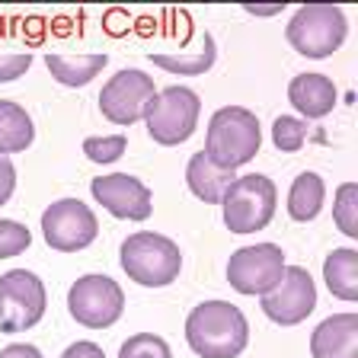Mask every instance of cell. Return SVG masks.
<instances>
[{
	"label": "cell",
	"mask_w": 358,
	"mask_h": 358,
	"mask_svg": "<svg viewBox=\"0 0 358 358\" xmlns=\"http://www.w3.org/2000/svg\"><path fill=\"white\" fill-rule=\"evenodd\" d=\"M186 343L199 358H237L250 343V323L231 301H205L186 317Z\"/></svg>",
	"instance_id": "cell-1"
},
{
	"label": "cell",
	"mask_w": 358,
	"mask_h": 358,
	"mask_svg": "<svg viewBox=\"0 0 358 358\" xmlns=\"http://www.w3.org/2000/svg\"><path fill=\"white\" fill-rule=\"evenodd\" d=\"M259 144H262V128L256 112L243 109V106H221L208 119L205 148L201 150L221 170H237V166L250 164L259 154Z\"/></svg>",
	"instance_id": "cell-2"
},
{
	"label": "cell",
	"mask_w": 358,
	"mask_h": 358,
	"mask_svg": "<svg viewBox=\"0 0 358 358\" xmlns=\"http://www.w3.org/2000/svg\"><path fill=\"white\" fill-rule=\"evenodd\" d=\"M122 268L131 282L144 285V288H164L173 285L182 272V253L170 237L154 231H138L125 237L119 250Z\"/></svg>",
	"instance_id": "cell-3"
},
{
	"label": "cell",
	"mask_w": 358,
	"mask_h": 358,
	"mask_svg": "<svg viewBox=\"0 0 358 358\" xmlns=\"http://www.w3.org/2000/svg\"><path fill=\"white\" fill-rule=\"evenodd\" d=\"M201 99L195 90L173 83V87L157 90L154 99L144 106V125L148 134L164 148H176V144L189 141L199 125Z\"/></svg>",
	"instance_id": "cell-4"
},
{
	"label": "cell",
	"mask_w": 358,
	"mask_h": 358,
	"mask_svg": "<svg viewBox=\"0 0 358 358\" xmlns=\"http://www.w3.org/2000/svg\"><path fill=\"white\" fill-rule=\"evenodd\" d=\"M349 22L336 3H304L288 20L285 38L304 58H329L345 42Z\"/></svg>",
	"instance_id": "cell-5"
},
{
	"label": "cell",
	"mask_w": 358,
	"mask_h": 358,
	"mask_svg": "<svg viewBox=\"0 0 358 358\" xmlns=\"http://www.w3.org/2000/svg\"><path fill=\"white\" fill-rule=\"evenodd\" d=\"M275 182L262 173L237 176L234 186L224 192V224L231 234H259L275 217Z\"/></svg>",
	"instance_id": "cell-6"
},
{
	"label": "cell",
	"mask_w": 358,
	"mask_h": 358,
	"mask_svg": "<svg viewBox=\"0 0 358 358\" xmlns=\"http://www.w3.org/2000/svg\"><path fill=\"white\" fill-rule=\"evenodd\" d=\"M48 291L29 268H10L0 275V329L26 333L45 317Z\"/></svg>",
	"instance_id": "cell-7"
},
{
	"label": "cell",
	"mask_w": 358,
	"mask_h": 358,
	"mask_svg": "<svg viewBox=\"0 0 358 358\" xmlns=\"http://www.w3.org/2000/svg\"><path fill=\"white\" fill-rule=\"evenodd\" d=\"M67 310L80 327L106 329L122 317L125 294L109 275H80L67 291Z\"/></svg>",
	"instance_id": "cell-8"
},
{
	"label": "cell",
	"mask_w": 358,
	"mask_h": 358,
	"mask_svg": "<svg viewBox=\"0 0 358 358\" xmlns=\"http://www.w3.org/2000/svg\"><path fill=\"white\" fill-rule=\"evenodd\" d=\"M99 234L96 215L80 199H58L42 211V237L58 253L87 250Z\"/></svg>",
	"instance_id": "cell-9"
},
{
	"label": "cell",
	"mask_w": 358,
	"mask_h": 358,
	"mask_svg": "<svg viewBox=\"0 0 358 358\" xmlns=\"http://www.w3.org/2000/svg\"><path fill=\"white\" fill-rule=\"evenodd\" d=\"M259 307L278 327H298L317 307V285L304 266H285L282 278L272 291L259 298Z\"/></svg>",
	"instance_id": "cell-10"
},
{
	"label": "cell",
	"mask_w": 358,
	"mask_h": 358,
	"mask_svg": "<svg viewBox=\"0 0 358 358\" xmlns=\"http://www.w3.org/2000/svg\"><path fill=\"white\" fill-rule=\"evenodd\" d=\"M285 272V253L278 243H256V246H243L231 256L227 262V282L237 294H266L278 285Z\"/></svg>",
	"instance_id": "cell-11"
},
{
	"label": "cell",
	"mask_w": 358,
	"mask_h": 358,
	"mask_svg": "<svg viewBox=\"0 0 358 358\" xmlns=\"http://www.w3.org/2000/svg\"><path fill=\"white\" fill-rule=\"evenodd\" d=\"M157 87L154 77L138 71V67H125L119 74H112V80L103 83L99 93V109L112 125H134L138 119H144V106L154 99Z\"/></svg>",
	"instance_id": "cell-12"
},
{
	"label": "cell",
	"mask_w": 358,
	"mask_h": 358,
	"mask_svg": "<svg viewBox=\"0 0 358 358\" xmlns=\"http://www.w3.org/2000/svg\"><path fill=\"white\" fill-rule=\"evenodd\" d=\"M90 192L112 217H122V221H148L150 211H154L150 189L138 176H128V173L96 176L90 182Z\"/></svg>",
	"instance_id": "cell-13"
},
{
	"label": "cell",
	"mask_w": 358,
	"mask_h": 358,
	"mask_svg": "<svg viewBox=\"0 0 358 358\" xmlns=\"http://www.w3.org/2000/svg\"><path fill=\"white\" fill-rule=\"evenodd\" d=\"M313 358H358V313H333L310 336Z\"/></svg>",
	"instance_id": "cell-14"
},
{
	"label": "cell",
	"mask_w": 358,
	"mask_h": 358,
	"mask_svg": "<svg viewBox=\"0 0 358 358\" xmlns=\"http://www.w3.org/2000/svg\"><path fill=\"white\" fill-rule=\"evenodd\" d=\"M288 99L291 106L304 115V119H323L336 109V83L323 74H298L288 83Z\"/></svg>",
	"instance_id": "cell-15"
},
{
	"label": "cell",
	"mask_w": 358,
	"mask_h": 358,
	"mask_svg": "<svg viewBox=\"0 0 358 358\" xmlns=\"http://www.w3.org/2000/svg\"><path fill=\"white\" fill-rule=\"evenodd\" d=\"M234 179H237V170H221L217 164H211V157L205 150H195L189 157V166H186L189 192L195 199H201L205 205H221L224 192L234 186Z\"/></svg>",
	"instance_id": "cell-16"
},
{
	"label": "cell",
	"mask_w": 358,
	"mask_h": 358,
	"mask_svg": "<svg viewBox=\"0 0 358 358\" xmlns=\"http://www.w3.org/2000/svg\"><path fill=\"white\" fill-rule=\"evenodd\" d=\"M323 278L333 298L358 301V250L339 246L323 259Z\"/></svg>",
	"instance_id": "cell-17"
},
{
	"label": "cell",
	"mask_w": 358,
	"mask_h": 358,
	"mask_svg": "<svg viewBox=\"0 0 358 358\" xmlns=\"http://www.w3.org/2000/svg\"><path fill=\"white\" fill-rule=\"evenodd\" d=\"M106 61H109V55H77V58H71V55H45V64H48V71H52V77L58 83H64V87H87L93 77L99 74L106 67Z\"/></svg>",
	"instance_id": "cell-18"
},
{
	"label": "cell",
	"mask_w": 358,
	"mask_h": 358,
	"mask_svg": "<svg viewBox=\"0 0 358 358\" xmlns=\"http://www.w3.org/2000/svg\"><path fill=\"white\" fill-rule=\"evenodd\" d=\"M36 128H32L29 112L13 99H0V154H22L32 144Z\"/></svg>",
	"instance_id": "cell-19"
},
{
	"label": "cell",
	"mask_w": 358,
	"mask_h": 358,
	"mask_svg": "<svg viewBox=\"0 0 358 358\" xmlns=\"http://www.w3.org/2000/svg\"><path fill=\"white\" fill-rule=\"evenodd\" d=\"M323 199H327V186L317 173H298L294 182H291V192H288V215L294 221H313L320 215L323 208Z\"/></svg>",
	"instance_id": "cell-20"
},
{
	"label": "cell",
	"mask_w": 358,
	"mask_h": 358,
	"mask_svg": "<svg viewBox=\"0 0 358 358\" xmlns=\"http://www.w3.org/2000/svg\"><path fill=\"white\" fill-rule=\"evenodd\" d=\"M150 61H154L157 67H164V71H170V74H179V77H199L205 74V71H211V64H215L217 58V48H215V38H211V32H201V42H199V55H179V58H173V55H148Z\"/></svg>",
	"instance_id": "cell-21"
},
{
	"label": "cell",
	"mask_w": 358,
	"mask_h": 358,
	"mask_svg": "<svg viewBox=\"0 0 358 358\" xmlns=\"http://www.w3.org/2000/svg\"><path fill=\"white\" fill-rule=\"evenodd\" d=\"M333 221L345 237H358V182H343L333 195Z\"/></svg>",
	"instance_id": "cell-22"
},
{
	"label": "cell",
	"mask_w": 358,
	"mask_h": 358,
	"mask_svg": "<svg viewBox=\"0 0 358 358\" xmlns=\"http://www.w3.org/2000/svg\"><path fill=\"white\" fill-rule=\"evenodd\" d=\"M119 358H173V352L166 345V339H160V336L138 333V336H128L122 343Z\"/></svg>",
	"instance_id": "cell-23"
},
{
	"label": "cell",
	"mask_w": 358,
	"mask_h": 358,
	"mask_svg": "<svg viewBox=\"0 0 358 358\" xmlns=\"http://www.w3.org/2000/svg\"><path fill=\"white\" fill-rule=\"evenodd\" d=\"M272 141H275V148L285 150V154L301 150L304 141H307V122L294 119V115H282V119H275V125H272Z\"/></svg>",
	"instance_id": "cell-24"
},
{
	"label": "cell",
	"mask_w": 358,
	"mask_h": 358,
	"mask_svg": "<svg viewBox=\"0 0 358 358\" xmlns=\"http://www.w3.org/2000/svg\"><path fill=\"white\" fill-rule=\"evenodd\" d=\"M29 243H32V234H29L26 224L0 217V259H10V256L26 253Z\"/></svg>",
	"instance_id": "cell-25"
},
{
	"label": "cell",
	"mask_w": 358,
	"mask_h": 358,
	"mask_svg": "<svg viewBox=\"0 0 358 358\" xmlns=\"http://www.w3.org/2000/svg\"><path fill=\"white\" fill-rule=\"evenodd\" d=\"M128 148L125 134H109V138H87L83 141V154L93 160V164H115Z\"/></svg>",
	"instance_id": "cell-26"
},
{
	"label": "cell",
	"mask_w": 358,
	"mask_h": 358,
	"mask_svg": "<svg viewBox=\"0 0 358 358\" xmlns=\"http://www.w3.org/2000/svg\"><path fill=\"white\" fill-rule=\"evenodd\" d=\"M32 64V55L29 52H7L0 55V83H10L16 80L20 74H26Z\"/></svg>",
	"instance_id": "cell-27"
},
{
	"label": "cell",
	"mask_w": 358,
	"mask_h": 358,
	"mask_svg": "<svg viewBox=\"0 0 358 358\" xmlns=\"http://www.w3.org/2000/svg\"><path fill=\"white\" fill-rule=\"evenodd\" d=\"M13 189H16V166L10 157L0 154V205H7Z\"/></svg>",
	"instance_id": "cell-28"
},
{
	"label": "cell",
	"mask_w": 358,
	"mask_h": 358,
	"mask_svg": "<svg viewBox=\"0 0 358 358\" xmlns=\"http://www.w3.org/2000/svg\"><path fill=\"white\" fill-rule=\"evenodd\" d=\"M61 358H106V352L99 349L96 343H87V339H83V343L67 345L64 355H61Z\"/></svg>",
	"instance_id": "cell-29"
},
{
	"label": "cell",
	"mask_w": 358,
	"mask_h": 358,
	"mask_svg": "<svg viewBox=\"0 0 358 358\" xmlns=\"http://www.w3.org/2000/svg\"><path fill=\"white\" fill-rule=\"evenodd\" d=\"M0 358H42V352L29 343H13L0 349Z\"/></svg>",
	"instance_id": "cell-30"
},
{
	"label": "cell",
	"mask_w": 358,
	"mask_h": 358,
	"mask_svg": "<svg viewBox=\"0 0 358 358\" xmlns=\"http://www.w3.org/2000/svg\"><path fill=\"white\" fill-rule=\"evenodd\" d=\"M246 13H253V16H272V13H282L285 3H275V7H256V3H243Z\"/></svg>",
	"instance_id": "cell-31"
}]
</instances>
